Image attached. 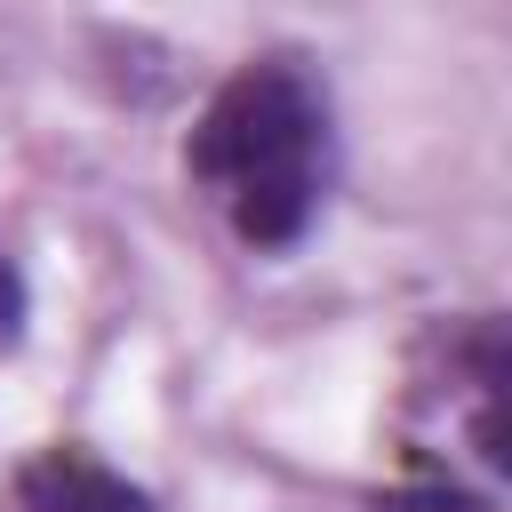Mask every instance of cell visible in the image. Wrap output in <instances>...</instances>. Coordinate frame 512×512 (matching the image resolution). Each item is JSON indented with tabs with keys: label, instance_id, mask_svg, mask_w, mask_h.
<instances>
[{
	"label": "cell",
	"instance_id": "1",
	"mask_svg": "<svg viewBox=\"0 0 512 512\" xmlns=\"http://www.w3.org/2000/svg\"><path fill=\"white\" fill-rule=\"evenodd\" d=\"M192 184L224 208L248 248H296L328 176V104L288 56L240 64L192 120Z\"/></svg>",
	"mask_w": 512,
	"mask_h": 512
},
{
	"label": "cell",
	"instance_id": "2",
	"mask_svg": "<svg viewBox=\"0 0 512 512\" xmlns=\"http://www.w3.org/2000/svg\"><path fill=\"white\" fill-rule=\"evenodd\" d=\"M16 504L24 512H152L136 480H120L112 464H96L88 448H40L16 472Z\"/></svg>",
	"mask_w": 512,
	"mask_h": 512
},
{
	"label": "cell",
	"instance_id": "3",
	"mask_svg": "<svg viewBox=\"0 0 512 512\" xmlns=\"http://www.w3.org/2000/svg\"><path fill=\"white\" fill-rule=\"evenodd\" d=\"M16 328H24V280H16V264L0 256V344H16Z\"/></svg>",
	"mask_w": 512,
	"mask_h": 512
}]
</instances>
